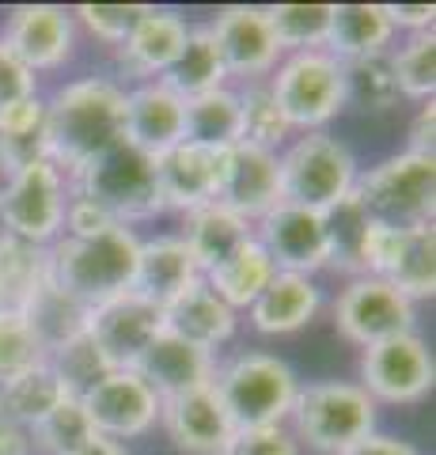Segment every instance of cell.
I'll use <instances>...</instances> for the list:
<instances>
[{
    "instance_id": "10",
    "label": "cell",
    "mask_w": 436,
    "mask_h": 455,
    "mask_svg": "<svg viewBox=\"0 0 436 455\" xmlns=\"http://www.w3.org/2000/svg\"><path fill=\"white\" fill-rule=\"evenodd\" d=\"M364 277H379L406 300H432L436 292V228H369L364 239Z\"/></svg>"
},
{
    "instance_id": "8",
    "label": "cell",
    "mask_w": 436,
    "mask_h": 455,
    "mask_svg": "<svg viewBox=\"0 0 436 455\" xmlns=\"http://www.w3.org/2000/svg\"><path fill=\"white\" fill-rule=\"evenodd\" d=\"M281 114L292 130L319 133L337 110L345 107V80H342V61L330 57L327 50H307L292 53L277 65V76L270 84Z\"/></svg>"
},
{
    "instance_id": "15",
    "label": "cell",
    "mask_w": 436,
    "mask_h": 455,
    "mask_svg": "<svg viewBox=\"0 0 436 455\" xmlns=\"http://www.w3.org/2000/svg\"><path fill=\"white\" fill-rule=\"evenodd\" d=\"M156 334H163V311L137 292H125L99 307H91L88 338L95 341V349L103 353L110 372L133 368Z\"/></svg>"
},
{
    "instance_id": "28",
    "label": "cell",
    "mask_w": 436,
    "mask_h": 455,
    "mask_svg": "<svg viewBox=\"0 0 436 455\" xmlns=\"http://www.w3.org/2000/svg\"><path fill=\"white\" fill-rule=\"evenodd\" d=\"M395 27L387 20L384 4H334L327 53L337 61H361L387 50Z\"/></svg>"
},
{
    "instance_id": "16",
    "label": "cell",
    "mask_w": 436,
    "mask_h": 455,
    "mask_svg": "<svg viewBox=\"0 0 436 455\" xmlns=\"http://www.w3.org/2000/svg\"><path fill=\"white\" fill-rule=\"evenodd\" d=\"M209 31H213V42L228 76L258 80L266 73H273L281 61V46L273 38L266 8H250V4L220 8L217 20L209 23Z\"/></svg>"
},
{
    "instance_id": "45",
    "label": "cell",
    "mask_w": 436,
    "mask_h": 455,
    "mask_svg": "<svg viewBox=\"0 0 436 455\" xmlns=\"http://www.w3.org/2000/svg\"><path fill=\"white\" fill-rule=\"evenodd\" d=\"M35 99V73L0 42V107Z\"/></svg>"
},
{
    "instance_id": "44",
    "label": "cell",
    "mask_w": 436,
    "mask_h": 455,
    "mask_svg": "<svg viewBox=\"0 0 436 455\" xmlns=\"http://www.w3.org/2000/svg\"><path fill=\"white\" fill-rule=\"evenodd\" d=\"M42 125H46V103H42L38 95L23 99V103L0 107V140L42 137Z\"/></svg>"
},
{
    "instance_id": "2",
    "label": "cell",
    "mask_w": 436,
    "mask_h": 455,
    "mask_svg": "<svg viewBox=\"0 0 436 455\" xmlns=\"http://www.w3.org/2000/svg\"><path fill=\"white\" fill-rule=\"evenodd\" d=\"M50 251V284H58L83 307H99L115 296L133 292L140 239L125 224H115L95 235L53 239Z\"/></svg>"
},
{
    "instance_id": "34",
    "label": "cell",
    "mask_w": 436,
    "mask_h": 455,
    "mask_svg": "<svg viewBox=\"0 0 436 455\" xmlns=\"http://www.w3.org/2000/svg\"><path fill=\"white\" fill-rule=\"evenodd\" d=\"M182 140L205 148L239 145V95L217 88L209 95L186 99V133H182Z\"/></svg>"
},
{
    "instance_id": "11",
    "label": "cell",
    "mask_w": 436,
    "mask_h": 455,
    "mask_svg": "<svg viewBox=\"0 0 436 455\" xmlns=\"http://www.w3.org/2000/svg\"><path fill=\"white\" fill-rule=\"evenodd\" d=\"M432 383H436L432 353L417 334L376 341L361 357V387L372 403L410 406L432 391Z\"/></svg>"
},
{
    "instance_id": "43",
    "label": "cell",
    "mask_w": 436,
    "mask_h": 455,
    "mask_svg": "<svg viewBox=\"0 0 436 455\" xmlns=\"http://www.w3.org/2000/svg\"><path fill=\"white\" fill-rule=\"evenodd\" d=\"M145 12H148V4H80L76 12H68V16H73V23L80 20L95 38L107 42V46H122Z\"/></svg>"
},
{
    "instance_id": "50",
    "label": "cell",
    "mask_w": 436,
    "mask_h": 455,
    "mask_svg": "<svg viewBox=\"0 0 436 455\" xmlns=\"http://www.w3.org/2000/svg\"><path fill=\"white\" fill-rule=\"evenodd\" d=\"M31 451H35L31 429L0 414V455H31Z\"/></svg>"
},
{
    "instance_id": "32",
    "label": "cell",
    "mask_w": 436,
    "mask_h": 455,
    "mask_svg": "<svg viewBox=\"0 0 436 455\" xmlns=\"http://www.w3.org/2000/svg\"><path fill=\"white\" fill-rule=\"evenodd\" d=\"M160 80L182 99V103H186V99H198V95H209V92L224 88L228 73H224V61H220V50L213 42L209 23L205 27H190L186 46H182L178 61L167 68Z\"/></svg>"
},
{
    "instance_id": "49",
    "label": "cell",
    "mask_w": 436,
    "mask_h": 455,
    "mask_svg": "<svg viewBox=\"0 0 436 455\" xmlns=\"http://www.w3.org/2000/svg\"><path fill=\"white\" fill-rule=\"evenodd\" d=\"M432 145H436V107L425 103L410 122V152L432 156Z\"/></svg>"
},
{
    "instance_id": "1",
    "label": "cell",
    "mask_w": 436,
    "mask_h": 455,
    "mask_svg": "<svg viewBox=\"0 0 436 455\" xmlns=\"http://www.w3.org/2000/svg\"><path fill=\"white\" fill-rule=\"evenodd\" d=\"M46 160L65 175H76L95 156L125 140V92L115 80H76L46 103Z\"/></svg>"
},
{
    "instance_id": "52",
    "label": "cell",
    "mask_w": 436,
    "mask_h": 455,
    "mask_svg": "<svg viewBox=\"0 0 436 455\" xmlns=\"http://www.w3.org/2000/svg\"><path fill=\"white\" fill-rule=\"evenodd\" d=\"M76 455H125V448L115 444V440H107V436H95L91 444L83 448V451H76Z\"/></svg>"
},
{
    "instance_id": "47",
    "label": "cell",
    "mask_w": 436,
    "mask_h": 455,
    "mask_svg": "<svg viewBox=\"0 0 436 455\" xmlns=\"http://www.w3.org/2000/svg\"><path fill=\"white\" fill-rule=\"evenodd\" d=\"M118 220L107 217V212L99 205H91L88 197H73V202L65 205V235H95V232H107V228H115Z\"/></svg>"
},
{
    "instance_id": "37",
    "label": "cell",
    "mask_w": 436,
    "mask_h": 455,
    "mask_svg": "<svg viewBox=\"0 0 436 455\" xmlns=\"http://www.w3.org/2000/svg\"><path fill=\"white\" fill-rule=\"evenodd\" d=\"M342 80H345V103H357L361 110H391L402 99L387 53L342 61Z\"/></svg>"
},
{
    "instance_id": "51",
    "label": "cell",
    "mask_w": 436,
    "mask_h": 455,
    "mask_svg": "<svg viewBox=\"0 0 436 455\" xmlns=\"http://www.w3.org/2000/svg\"><path fill=\"white\" fill-rule=\"evenodd\" d=\"M345 455H417V451L406 444V440H395V436H369L364 444H357Z\"/></svg>"
},
{
    "instance_id": "17",
    "label": "cell",
    "mask_w": 436,
    "mask_h": 455,
    "mask_svg": "<svg viewBox=\"0 0 436 455\" xmlns=\"http://www.w3.org/2000/svg\"><path fill=\"white\" fill-rule=\"evenodd\" d=\"M160 418L167 425V436L175 440V448L190 455H228L239 436L235 421L228 418L213 383L175 398H163Z\"/></svg>"
},
{
    "instance_id": "7",
    "label": "cell",
    "mask_w": 436,
    "mask_h": 455,
    "mask_svg": "<svg viewBox=\"0 0 436 455\" xmlns=\"http://www.w3.org/2000/svg\"><path fill=\"white\" fill-rule=\"evenodd\" d=\"M76 197H88L91 205H99L118 224L156 217L163 209L156 160L148 152L133 148L130 140H122V145L95 156L88 167L76 171Z\"/></svg>"
},
{
    "instance_id": "27",
    "label": "cell",
    "mask_w": 436,
    "mask_h": 455,
    "mask_svg": "<svg viewBox=\"0 0 436 455\" xmlns=\"http://www.w3.org/2000/svg\"><path fill=\"white\" fill-rule=\"evenodd\" d=\"M50 281V251L0 232V315H23Z\"/></svg>"
},
{
    "instance_id": "26",
    "label": "cell",
    "mask_w": 436,
    "mask_h": 455,
    "mask_svg": "<svg viewBox=\"0 0 436 455\" xmlns=\"http://www.w3.org/2000/svg\"><path fill=\"white\" fill-rule=\"evenodd\" d=\"M322 304V292L312 277L304 274H277L262 289V296L250 304V323L258 334H292L315 319Z\"/></svg>"
},
{
    "instance_id": "31",
    "label": "cell",
    "mask_w": 436,
    "mask_h": 455,
    "mask_svg": "<svg viewBox=\"0 0 436 455\" xmlns=\"http://www.w3.org/2000/svg\"><path fill=\"white\" fill-rule=\"evenodd\" d=\"M27 326L35 331L38 346L46 357H53L58 349H65L68 341H76L88 334V323H91V307H83L80 300H73L68 292H61L58 284H42L38 296L31 300V307L23 311Z\"/></svg>"
},
{
    "instance_id": "25",
    "label": "cell",
    "mask_w": 436,
    "mask_h": 455,
    "mask_svg": "<svg viewBox=\"0 0 436 455\" xmlns=\"http://www.w3.org/2000/svg\"><path fill=\"white\" fill-rule=\"evenodd\" d=\"M235 323H239L235 311L205 281L186 289L171 307H163V331L190 341V346H202L209 353L235 334Z\"/></svg>"
},
{
    "instance_id": "18",
    "label": "cell",
    "mask_w": 436,
    "mask_h": 455,
    "mask_svg": "<svg viewBox=\"0 0 436 455\" xmlns=\"http://www.w3.org/2000/svg\"><path fill=\"white\" fill-rule=\"evenodd\" d=\"M224 209L235 217L262 220L273 205H281V164L277 152L255 148V145H232L224 152V179H220V197Z\"/></svg>"
},
{
    "instance_id": "42",
    "label": "cell",
    "mask_w": 436,
    "mask_h": 455,
    "mask_svg": "<svg viewBox=\"0 0 436 455\" xmlns=\"http://www.w3.org/2000/svg\"><path fill=\"white\" fill-rule=\"evenodd\" d=\"M42 361H50V357L42 353L27 319L23 315H0V387H4L8 379L31 372V368Z\"/></svg>"
},
{
    "instance_id": "40",
    "label": "cell",
    "mask_w": 436,
    "mask_h": 455,
    "mask_svg": "<svg viewBox=\"0 0 436 455\" xmlns=\"http://www.w3.org/2000/svg\"><path fill=\"white\" fill-rule=\"evenodd\" d=\"M391 68H395V80H399L402 95L429 99L432 103V92H436V35L432 31L414 35L395 57H391Z\"/></svg>"
},
{
    "instance_id": "29",
    "label": "cell",
    "mask_w": 436,
    "mask_h": 455,
    "mask_svg": "<svg viewBox=\"0 0 436 455\" xmlns=\"http://www.w3.org/2000/svg\"><path fill=\"white\" fill-rule=\"evenodd\" d=\"M273 274H277V269H273V262H270V254H266L258 239L250 235L247 243L235 247L220 266L205 269L202 281H205L209 289H213L232 311H239V307H250V304L258 300L262 289L270 284Z\"/></svg>"
},
{
    "instance_id": "20",
    "label": "cell",
    "mask_w": 436,
    "mask_h": 455,
    "mask_svg": "<svg viewBox=\"0 0 436 455\" xmlns=\"http://www.w3.org/2000/svg\"><path fill=\"white\" fill-rule=\"evenodd\" d=\"M182 133H186V103L163 80H148L125 92V140L133 148L156 160L182 145Z\"/></svg>"
},
{
    "instance_id": "48",
    "label": "cell",
    "mask_w": 436,
    "mask_h": 455,
    "mask_svg": "<svg viewBox=\"0 0 436 455\" xmlns=\"http://www.w3.org/2000/svg\"><path fill=\"white\" fill-rule=\"evenodd\" d=\"M384 8H387L391 27H410L414 35L432 31V20H436L432 4H384Z\"/></svg>"
},
{
    "instance_id": "39",
    "label": "cell",
    "mask_w": 436,
    "mask_h": 455,
    "mask_svg": "<svg viewBox=\"0 0 436 455\" xmlns=\"http://www.w3.org/2000/svg\"><path fill=\"white\" fill-rule=\"evenodd\" d=\"M99 436L95 425L83 414V403L80 398H65V403L53 410V414L42 418L35 429H31V440L35 448H42L46 455H76Z\"/></svg>"
},
{
    "instance_id": "21",
    "label": "cell",
    "mask_w": 436,
    "mask_h": 455,
    "mask_svg": "<svg viewBox=\"0 0 436 455\" xmlns=\"http://www.w3.org/2000/svg\"><path fill=\"white\" fill-rule=\"evenodd\" d=\"M133 372L145 379L163 403V398H175V395H186V391H198L205 383H213L217 361L209 349L190 346V341L163 331V334L152 338V346L137 357Z\"/></svg>"
},
{
    "instance_id": "35",
    "label": "cell",
    "mask_w": 436,
    "mask_h": 455,
    "mask_svg": "<svg viewBox=\"0 0 436 455\" xmlns=\"http://www.w3.org/2000/svg\"><path fill=\"white\" fill-rule=\"evenodd\" d=\"M369 228H372V217L364 212L357 194L337 202L327 212V243H330L327 266L342 269V274L364 277V239H369Z\"/></svg>"
},
{
    "instance_id": "13",
    "label": "cell",
    "mask_w": 436,
    "mask_h": 455,
    "mask_svg": "<svg viewBox=\"0 0 436 455\" xmlns=\"http://www.w3.org/2000/svg\"><path fill=\"white\" fill-rule=\"evenodd\" d=\"M258 243L270 254L273 269L281 274H304L312 277L315 269L327 266V212L281 202L258 220Z\"/></svg>"
},
{
    "instance_id": "4",
    "label": "cell",
    "mask_w": 436,
    "mask_h": 455,
    "mask_svg": "<svg viewBox=\"0 0 436 455\" xmlns=\"http://www.w3.org/2000/svg\"><path fill=\"white\" fill-rule=\"evenodd\" d=\"M213 387L220 395L228 418L235 421L239 433L250 429H273L292 414V403H297V372L270 357V353H243L232 364H224Z\"/></svg>"
},
{
    "instance_id": "19",
    "label": "cell",
    "mask_w": 436,
    "mask_h": 455,
    "mask_svg": "<svg viewBox=\"0 0 436 455\" xmlns=\"http://www.w3.org/2000/svg\"><path fill=\"white\" fill-rule=\"evenodd\" d=\"M224 152L228 148H205L182 140L171 152L156 156V182L163 209L194 212L220 197L224 179Z\"/></svg>"
},
{
    "instance_id": "5",
    "label": "cell",
    "mask_w": 436,
    "mask_h": 455,
    "mask_svg": "<svg viewBox=\"0 0 436 455\" xmlns=\"http://www.w3.org/2000/svg\"><path fill=\"white\" fill-rule=\"evenodd\" d=\"M364 212L387 228H425L436 217V156L402 152L357 179Z\"/></svg>"
},
{
    "instance_id": "6",
    "label": "cell",
    "mask_w": 436,
    "mask_h": 455,
    "mask_svg": "<svg viewBox=\"0 0 436 455\" xmlns=\"http://www.w3.org/2000/svg\"><path fill=\"white\" fill-rule=\"evenodd\" d=\"M281 164V202L330 212L353 194L361 171L342 140L330 133H304L277 156Z\"/></svg>"
},
{
    "instance_id": "38",
    "label": "cell",
    "mask_w": 436,
    "mask_h": 455,
    "mask_svg": "<svg viewBox=\"0 0 436 455\" xmlns=\"http://www.w3.org/2000/svg\"><path fill=\"white\" fill-rule=\"evenodd\" d=\"M289 133H292V125L285 122V114H281L270 84H250V88L239 95V140L277 152V145H285Z\"/></svg>"
},
{
    "instance_id": "30",
    "label": "cell",
    "mask_w": 436,
    "mask_h": 455,
    "mask_svg": "<svg viewBox=\"0 0 436 455\" xmlns=\"http://www.w3.org/2000/svg\"><path fill=\"white\" fill-rule=\"evenodd\" d=\"M255 235L250 224L243 217H235L232 209H224L220 202H209L202 209L186 212V232H182V243L190 247L194 262L205 274V269L220 266L235 247H243L247 239Z\"/></svg>"
},
{
    "instance_id": "36",
    "label": "cell",
    "mask_w": 436,
    "mask_h": 455,
    "mask_svg": "<svg viewBox=\"0 0 436 455\" xmlns=\"http://www.w3.org/2000/svg\"><path fill=\"white\" fill-rule=\"evenodd\" d=\"M273 27V38L281 53H307V50H322L330 38V20H334V4H277L266 8Z\"/></svg>"
},
{
    "instance_id": "14",
    "label": "cell",
    "mask_w": 436,
    "mask_h": 455,
    "mask_svg": "<svg viewBox=\"0 0 436 455\" xmlns=\"http://www.w3.org/2000/svg\"><path fill=\"white\" fill-rule=\"evenodd\" d=\"M83 414L95 425V433L107 440H130L148 433L160 418V395L140 379L133 368H118V372H107L95 387L80 398Z\"/></svg>"
},
{
    "instance_id": "46",
    "label": "cell",
    "mask_w": 436,
    "mask_h": 455,
    "mask_svg": "<svg viewBox=\"0 0 436 455\" xmlns=\"http://www.w3.org/2000/svg\"><path fill=\"white\" fill-rule=\"evenodd\" d=\"M228 455H300V448H297V440L281 429V425H273V429L239 433Z\"/></svg>"
},
{
    "instance_id": "3",
    "label": "cell",
    "mask_w": 436,
    "mask_h": 455,
    "mask_svg": "<svg viewBox=\"0 0 436 455\" xmlns=\"http://www.w3.org/2000/svg\"><path fill=\"white\" fill-rule=\"evenodd\" d=\"M300 440H307L322 455H345L369 436H376V403L364 395L361 383L322 379L297 391L292 403Z\"/></svg>"
},
{
    "instance_id": "12",
    "label": "cell",
    "mask_w": 436,
    "mask_h": 455,
    "mask_svg": "<svg viewBox=\"0 0 436 455\" xmlns=\"http://www.w3.org/2000/svg\"><path fill=\"white\" fill-rule=\"evenodd\" d=\"M414 323H417L414 300H406L399 289H391L379 277H353L334 304L337 334L361 349L399 334H414Z\"/></svg>"
},
{
    "instance_id": "24",
    "label": "cell",
    "mask_w": 436,
    "mask_h": 455,
    "mask_svg": "<svg viewBox=\"0 0 436 455\" xmlns=\"http://www.w3.org/2000/svg\"><path fill=\"white\" fill-rule=\"evenodd\" d=\"M202 281V269L194 262L190 247L182 235H160L140 243L137 251V274H133V292L152 300L160 311L171 307L186 289Z\"/></svg>"
},
{
    "instance_id": "23",
    "label": "cell",
    "mask_w": 436,
    "mask_h": 455,
    "mask_svg": "<svg viewBox=\"0 0 436 455\" xmlns=\"http://www.w3.org/2000/svg\"><path fill=\"white\" fill-rule=\"evenodd\" d=\"M190 23L178 16V12L167 8H148L145 16L137 20V27L130 31V38L118 46V61L130 76L140 80H160L167 68L178 61L182 46H186Z\"/></svg>"
},
{
    "instance_id": "9",
    "label": "cell",
    "mask_w": 436,
    "mask_h": 455,
    "mask_svg": "<svg viewBox=\"0 0 436 455\" xmlns=\"http://www.w3.org/2000/svg\"><path fill=\"white\" fill-rule=\"evenodd\" d=\"M65 175L50 160L27 164L0 190V224L8 235L50 247L65 228Z\"/></svg>"
},
{
    "instance_id": "41",
    "label": "cell",
    "mask_w": 436,
    "mask_h": 455,
    "mask_svg": "<svg viewBox=\"0 0 436 455\" xmlns=\"http://www.w3.org/2000/svg\"><path fill=\"white\" fill-rule=\"evenodd\" d=\"M50 364H53V372L61 376L65 391L73 395V398H83V395L95 387V383H99L110 372V364L103 361V353L95 349V341L88 334L76 338V341H68L65 349H58L50 357Z\"/></svg>"
},
{
    "instance_id": "33",
    "label": "cell",
    "mask_w": 436,
    "mask_h": 455,
    "mask_svg": "<svg viewBox=\"0 0 436 455\" xmlns=\"http://www.w3.org/2000/svg\"><path fill=\"white\" fill-rule=\"evenodd\" d=\"M65 398H73V395L65 391V383L58 372H53V364L42 361L31 368V372L8 379L4 387H0V414L27 425V429H35L42 418L53 414V410L65 403Z\"/></svg>"
},
{
    "instance_id": "22",
    "label": "cell",
    "mask_w": 436,
    "mask_h": 455,
    "mask_svg": "<svg viewBox=\"0 0 436 455\" xmlns=\"http://www.w3.org/2000/svg\"><path fill=\"white\" fill-rule=\"evenodd\" d=\"M0 42H4L31 73L58 68L65 57L73 53V16L53 4H20L8 16V31Z\"/></svg>"
}]
</instances>
